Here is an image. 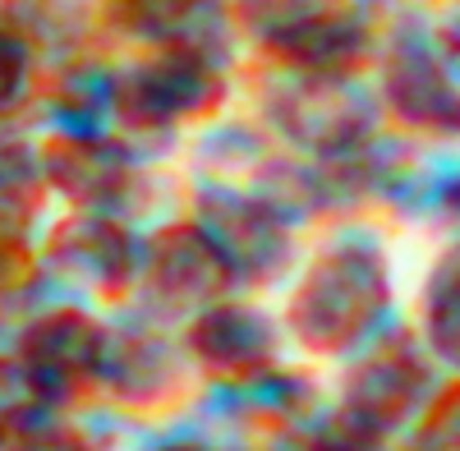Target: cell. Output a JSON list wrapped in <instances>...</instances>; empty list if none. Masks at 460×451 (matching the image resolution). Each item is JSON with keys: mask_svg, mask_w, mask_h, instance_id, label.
Returning <instances> with one entry per match:
<instances>
[{"mask_svg": "<svg viewBox=\"0 0 460 451\" xmlns=\"http://www.w3.org/2000/svg\"><path fill=\"white\" fill-rule=\"evenodd\" d=\"M10 88H14V56L0 47V97H5Z\"/></svg>", "mask_w": 460, "mask_h": 451, "instance_id": "obj_1", "label": "cell"}]
</instances>
